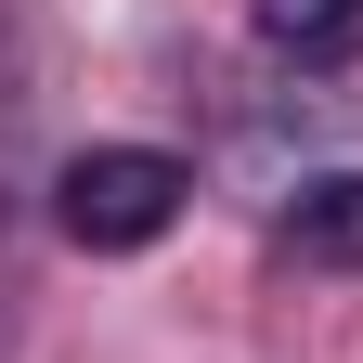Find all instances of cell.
<instances>
[{
  "mask_svg": "<svg viewBox=\"0 0 363 363\" xmlns=\"http://www.w3.org/2000/svg\"><path fill=\"white\" fill-rule=\"evenodd\" d=\"M272 52H298V65H350L363 52V0H247Z\"/></svg>",
  "mask_w": 363,
  "mask_h": 363,
  "instance_id": "7a4b0ae2",
  "label": "cell"
},
{
  "mask_svg": "<svg viewBox=\"0 0 363 363\" xmlns=\"http://www.w3.org/2000/svg\"><path fill=\"white\" fill-rule=\"evenodd\" d=\"M182 156H156V143H91V156H65V234L78 247H156L169 220H182Z\"/></svg>",
  "mask_w": 363,
  "mask_h": 363,
  "instance_id": "6da1fadb",
  "label": "cell"
},
{
  "mask_svg": "<svg viewBox=\"0 0 363 363\" xmlns=\"http://www.w3.org/2000/svg\"><path fill=\"white\" fill-rule=\"evenodd\" d=\"M286 247H298V259H325V272H350V259H363V169L311 182V195H298V220H286Z\"/></svg>",
  "mask_w": 363,
  "mask_h": 363,
  "instance_id": "3957f363",
  "label": "cell"
}]
</instances>
